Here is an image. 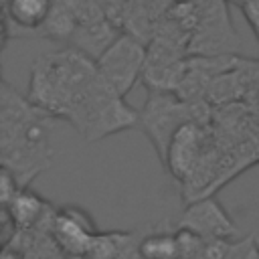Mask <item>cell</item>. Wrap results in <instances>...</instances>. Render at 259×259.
<instances>
[{"mask_svg": "<svg viewBox=\"0 0 259 259\" xmlns=\"http://www.w3.org/2000/svg\"><path fill=\"white\" fill-rule=\"evenodd\" d=\"M57 117L18 95L8 81L0 87V158L20 186H28L51 166L53 148L49 136Z\"/></svg>", "mask_w": 259, "mask_h": 259, "instance_id": "1", "label": "cell"}, {"mask_svg": "<svg viewBox=\"0 0 259 259\" xmlns=\"http://www.w3.org/2000/svg\"><path fill=\"white\" fill-rule=\"evenodd\" d=\"M97 63L73 47L38 57L30 71L26 97L57 119L75 127L99 81Z\"/></svg>", "mask_w": 259, "mask_h": 259, "instance_id": "2", "label": "cell"}, {"mask_svg": "<svg viewBox=\"0 0 259 259\" xmlns=\"http://www.w3.org/2000/svg\"><path fill=\"white\" fill-rule=\"evenodd\" d=\"M204 109L200 101H186L178 93L150 91L142 111H140V127L152 142L160 162L168 160L170 144L174 136L186 123H202Z\"/></svg>", "mask_w": 259, "mask_h": 259, "instance_id": "3", "label": "cell"}, {"mask_svg": "<svg viewBox=\"0 0 259 259\" xmlns=\"http://www.w3.org/2000/svg\"><path fill=\"white\" fill-rule=\"evenodd\" d=\"M148 47L134 34L121 32L107 51L95 61L99 75L119 93L127 95L138 79L144 77Z\"/></svg>", "mask_w": 259, "mask_h": 259, "instance_id": "4", "label": "cell"}, {"mask_svg": "<svg viewBox=\"0 0 259 259\" xmlns=\"http://www.w3.org/2000/svg\"><path fill=\"white\" fill-rule=\"evenodd\" d=\"M49 233L63 253L81 257L91 251L97 237V227L87 210L79 206H63L53 212Z\"/></svg>", "mask_w": 259, "mask_h": 259, "instance_id": "5", "label": "cell"}, {"mask_svg": "<svg viewBox=\"0 0 259 259\" xmlns=\"http://www.w3.org/2000/svg\"><path fill=\"white\" fill-rule=\"evenodd\" d=\"M178 229L190 231L200 239L225 241L237 233L235 223L223 208V204L212 196L194 198L178 221Z\"/></svg>", "mask_w": 259, "mask_h": 259, "instance_id": "6", "label": "cell"}, {"mask_svg": "<svg viewBox=\"0 0 259 259\" xmlns=\"http://www.w3.org/2000/svg\"><path fill=\"white\" fill-rule=\"evenodd\" d=\"M2 208L8 212V217L12 219V223L16 225L18 231H32V229L40 227L45 221H49L53 214V212H49L51 204L38 192L30 190L28 186L20 188L14 194V198Z\"/></svg>", "mask_w": 259, "mask_h": 259, "instance_id": "7", "label": "cell"}, {"mask_svg": "<svg viewBox=\"0 0 259 259\" xmlns=\"http://www.w3.org/2000/svg\"><path fill=\"white\" fill-rule=\"evenodd\" d=\"M119 34L121 32L117 30V26L105 16V18H99L95 22L81 24L67 47H73V49L81 51L83 55H87L89 59L97 61Z\"/></svg>", "mask_w": 259, "mask_h": 259, "instance_id": "8", "label": "cell"}, {"mask_svg": "<svg viewBox=\"0 0 259 259\" xmlns=\"http://www.w3.org/2000/svg\"><path fill=\"white\" fill-rule=\"evenodd\" d=\"M55 0H4V22L22 30H40Z\"/></svg>", "mask_w": 259, "mask_h": 259, "instance_id": "9", "label": "cell"}, {"mask_svg": "<svg viewBox=\"0 0 259 259\" xmlns=\"http://www.w3.org/2000/svg\"><path fill=\"white\" fill-rule=\"evenodd\" d=\"M200 123H186L180 127V132L174 136L166 160V168L172 170L176 176H182L192 162L198 156V146H200Z\"/></svg>", "mask_w": 259, "mask_h": 259, "instance_id": "10", "label": "cell"}, {"mask_svg": "<svg viewBox=\"0 0 259 259\" xmlns=\"http://www.w3.org/2000/svg\"><path fill=\"white\" fill-rule=\"evenodd\" d=\"M77 28H79V20H77V14L73 12V8L65 0H55L53 10L38 32L51 40H61V42L69 45L73 34L77 32Z\"/></svg>", "mask_w": 259, "mask_h": 259, "instance_id": "11", "label": "cell"}, {"mask_svg": "<svg viewBox=\"0 0 259 259\" xmlns=\"http://www.w3.org/2000/svg\"><path fill=\"white\" fill-rule=\"evenodd\" d=\"M140 259H180L178 233H150L138 243Z\"/></svg>", "mask_w": 259, "mask_h": 259, "instance_id": "12", "label": "cell"}, {"mask_svg": "<svg viewBox=\"0 0 259 259\" xmlns=\"http://www.w3.org/2000/svg\"><path fill=\"white\" fill-rule=\"evenodd\" d=\"M20 188H22V186H20V182L16 180V176H14L8 168L2 166V170H0V200H2V206H6V204L14 198V194H16Z\"/></svg>", "mask_w": 259, "mask_h": 259, "instance_id": "13", "label": "cell"}, {"mask_svg": "<svg viewBox=\"0 0 259 259\" xmlns=\"http://www.w3.org/2000/svg\"><path fill=\"white\" fill-rule=\"evenodd\" d=\"M0 259H26V255L18 245H4Z\"/></svg>", "mask_w": 259, "mask_h": 259, "instance_id": "14", "label": "cell"}]
</instances>
